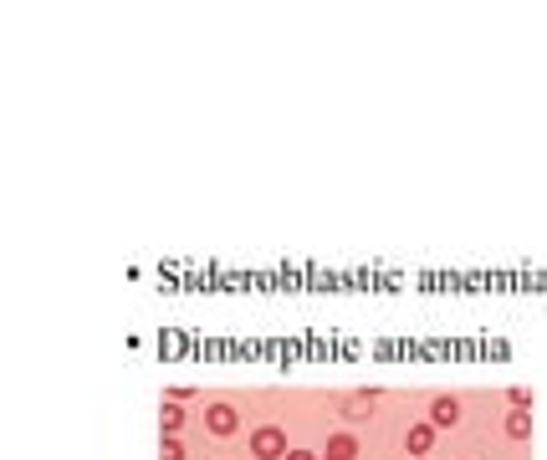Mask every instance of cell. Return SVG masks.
<instances>
[{"label":"cell","mask_w":547,"mask_h":460,"mask_svg":"<svg viewBox=\"0 0 547 460\" xmlns=\"http://www.w3.org/2000/svg\"><path fill=\"white\" fill-rule=\"evenodd\" d=\"M430 440H435V425H415L404 445H409V455H425V450H430Z\"/></svg>","instance_id":"5b68a950"},{"label":"cell","mask_w":547,"mask_h":460,"mask_svg":"<svg viewBox=\"0 0 547 460\" xmlns=\"http://www.w3.org/2000/svg\"><path fill=\"white\" fill-rule=\"evenodd\" d=\"M430 425H435V430L461 425V404H455V399H435V404H430Z\"/></svg>","instance_id":"3957f363"},{"label":"cell","mask_w":547,"mask_h":460,"mask_svg":"<svg viewBox=\"0 0 547 460\" xmlns=\"http://www.w3.org/2000/svg\"><path fill=\"white\" fill-rule=\"evenodd\" d=\"M164 460H185V450H179V440H174V435L164 440Z\"/></svg>","instance_id":"9c48e42d"},{"label":"cell","mask_w":547,"mask_h":460,"mask_svg":"<svg viewBox=\"0 0 547 460\" xmlns=\"http://www.w3.org/2000/svg\"><path fill=\"white\" fill-rule=\"evenodd\" d=\"M236 404H210L205 409V425H210V435H236Z\"/></svg>","instance_id":"7a4b0ae2"},{"label":"cell","mask_w":547,"mask_h":460,"mask_svg":"<svg viewBox=\"0 0 547 460\" xmlns=\"http://www.w3.org/2000/svg\"><path fill=\"white\" fill-rule=\"evenodd\" d=\"M353 455H358L353 435H333V440H328V460H353Z\"/></svg>","instance_id":"8992f818"},{"label":"cell","mask_w":547,"mask_h":460,"mask_svg":"<svg viewBox=\"0 0 547 460\" xmlns=\"http://www.w3.org/2000/svg\"><path fill=\"white\" fill-rule=\"evenodd\" d=\"M159 420H164V435H174L179 425H185V414H179V404H164V414H159Z\"/></svg>","instance_id":"52a82bcc"},{"label":"cell","mask_w":547,"mask_h":460,"mask_svg":"<svg viewBox=\"0 0 547 460\" xmlns=\"http://www.w3.org/2000/svg\"><path fill=\"white\" fill-rule=\"evenodd\" d=\"M415 460H425V455H415Z\"/></svg>","instance_id":"8fae6325"},{"label":"cell","mask_w":547,"mask_h":460,"mask_svg":"<svg viewBox=\"0 0 547 460\" xmlns=\"http://www.w3.org/2000/svg\"><path fill=\"white\" fill-rule=\"evenodd\" d=\"M527 430H532V420H527V414H522V409H517V414H507V435H517V440H522Z\"/></svg>","instance_id":"ba28073f"},{"label":"cell","mask_w":547,"mask_h":460,"mask_svg":"<svg viewBox=\"0 0 547 460\" xmlns=\"http://www.w3.org/2000/svg\"><path fill=\"white\" fill-rule=\"evenodd\" d=\"M374 414V394H348L343 399V420H369Z\"/></svg>","instance_id":"277c9868"},{"label":"cell","mask_w":547,"mask_h":460,"mask_svg":"<svg viewBox=\"0 0 547 460\" xmlns=\"http://www.w3.org/2000/svg\"><path fill=\"white\" fill-rule=\"evenodd\" d=\"M251 455H256V460H287V435H282L277 425L251 430Z\"/></svg>","instance_id":"6da1fadb"},{"label":"cell","mask_w":547,"mask_h":460,"mask_svg":"<svg viewBox=\"0 0 547 460\" xmlns=\"http://www.w3.org/2000/svg\"><path fill=\"white\" fill-rule=\"evenodd\" d=\"M287 460H317L312 450H287Z\"/></svg>","instance_id":"30bf717a"}]
</instances>
